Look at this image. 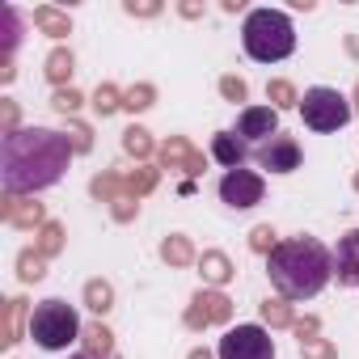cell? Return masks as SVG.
<instances>
[{"label": "cell", "mask_w": 359, "mask_h": 359, "mask_svg": "<svg viewBox=\"0 0 359 359\" xmlns=\"http://www.w3.org/2000/svg\"><path fill=\"white\" fill-rule=\"evenodd\" d=\"M68 170V144L55 131H13L5 135V190L21 195V190H42L59 182V174Z\"/></svg>", "instance_id": "6da1fadb"}, {"label": "cell", "mask_w": 359, "mask_h": 359, "mask_svg": "<svg viewBox=\"0 0 359 359\" xmlns=\"http://www.w3.org/2000/svg\"><path fill=\"white\" fill-rule=\"evenodd\" d=\"M267 275L275 283V292L287 300H313L334 275V254L317 241V237H292L271 250Z\"/></svg>", "instance_id": "7a4b0ae2"}, {"label": "cell", "mask_w": 359, "mask_h": 359, "mask_svg": "<svg viewBox=\"0 0 359 359\" xmlns=\"http://www.w3.org/2000/svg\"><path fill=\"white\" fill-rule=\"evenodd\" d=\"M241 42H245V55L258 64H279L296 51V30H292V17L279 13V9H254L241 26Z\"/></svg>", "instance_id": "3957f363"}, {"label": "cell", "mask_w": 359, "mask_h": 359, "mask_svg": "<svg viewBox=\"0 0 359 359\" xmlns=\"http://www.w3.org/2000/svg\"><path fill=\"white\" fill-rule=\"evenodd\" d=\"M77 334H81V321L68 300H42L30 313V338L42 351H68L77 343Z\"/></svg>", "instance_id": "277c9868"}, {"label": "cell", "mask_w": 359, "mask_h": 359, "mask_svg": "<svg viewBox=\"0 0 359 359\" xmlns=\"http://www.w3.org/2000/svg\"><path fill=\"white\" fill-rule=\"evenodd\" d=\"M300 114H304V127H313V131H338L351 118V102L338 89L317 85V89H308L300 98Z\"/></svg>", "instance_id": "5b68a950"}, {"label": "cell", "mask_w": 359, "mask_h": 359, "mask_svg": "<svg viewBox=\"0 0 359 359\" xmlns=\"http://www.w3.org/2000/svg\"><path fill=\"white\" fill-rule=\"evenodd\" d=\"M220 359H275V343L262 325H237L220 338Z\"/></svg>", "instance_id": "8992f818"}, {"label": "cell", "mask_w": 359, "mask_h": 359, "mask_svg": "<svg viewBox=\"0 0 359 359\" xmlns=\"http://www.w3.org/2000/svg\"><path fill=\"white\" fill-rule=\"evenodd\" d=\"M220 199L228 207H254V203H262V178L250 174V170H228L220 178Z\"/></svg>", "instance_id": "52a82bcc"}, {"label": "cell", "mask_w": 359, "mask_h": 359, "mask_svg": "<svg viewBox=\"0 0 359 359\" xmlns=\"http://www.w3.org/2000/svg\"><path fill=\"white\" fill-rule=\"evenodd\" d=\"M258 165L271 174H292V170H300V144L292 135H275L258 148Z\"/></svg>", "instance_id": "ba28073f"}, {"label": "cell", "mask_w": 359, "mask_h": 359, "mask_svg": "<svg viewBox=\"0 0 359 359\" xmlns=\"http://www.w3.org/2000/svg\"><path fill=\"white\" fill-rule=\"evenodd\" d=\"M237 135L241 139H275L279 135V110H271V106H250V110H241V118H237Z\"/></svg>", "instance_id": "9c48e42d"}, {"label": "cell", "mask_w": 359, "mask_h": 359, "mask_svg": "<svg viewBox=\"0 0 359 359\" xmlns=\"http://www.w3.org/2000/svg\"><path fill=\"white\" fill-rule=\"evenodd\" d=\"M334 275L347 287H359V232H347L334 250Z\"/></svg>", "instance_id": "30bf717a"}, {"label": "cell", "mask_w": 359, "mask_h": 359, "mask_svg": "<svg viewBox=\"0 0 359 359\" xmlns=\"http://www.w3.org/2000/svg\"><path fill=\"white\" fill-rule=\"evenodd\" d=\"M211 152L220 165H228V170H241V157H245V139H237L232 131H220L211 139Z\"/></svg>", "instance_id": "8fae6325"}, {"label": "cell", "mask_w": 359, "mask_h": 359, "mask_svg": "<svg viewBox=\"0 0 359 359\" xmlns=\"http://www.w3.org/2000/svg\"><path fill=\"white\" fill-rule=\"evenodd\" d=\"M34 21H38V26H42L46 34H55V38H59V34H68V17H59L55 9H38V13H34Z\"/></svg>", "instance_id": "7c38bea8"}, {"label": "cell", "mask_w": 359, "mask_h": 359, "mask_svg": "<svg viewBox=\"0 0 359 359\" xmlns=\"http://www.w3.org/2000/svg\"><path fill=\"white\" fill-rule=\"evenodd\" d=\"M46 77H51V81H68L72 77V55L68 51H55L51 59H46Z\"/></svg>", "instance_id": "4fadbf2b"}, {"label": "cell", "mask_w": 359, "mask_h": 359, "mask_svg": "<svg viewBox=\"0 0 359 359\" xmlns=\"http://www.w3.org/2000/svg\"><path fill=\"white\" fill-rule=\"evenodd\" d=\"M89 308L93 313H106L110 308V287L106 283H89Z\"/></svg>", "instance_id": "5bb4252c"}, {"label": "cell", "mask_w": 359, "mask_h": 359, "mask_svg": "<svg viewBox=\"0 0 359 359\" xmlns=\"http://www.w3.org/2000/svg\"><path fill=\"white\" fill-rule=\"evenodd\" d=\"M161 254L170 258V262H186V258H190V245L182 241V237H170V241L161 245Z\"/></svg>", "instance_id": "9a60e30c"}, {"label": "cell", "mask_w": 359, "mask_h": 359, "mask_svg": "<svg viewBox=\"0 0 359 359\" xmlns=\"http://www.w3.org/2000/svg\"><path fill=\"white\" fill-rule=\"evenodd\" d=\"M271 98H275L279 106H300V98L292 93V85H287V81H275V85H271Z\"/></svg>", "instance_id": "2e32d148"}, {"label": "cell", "mask_w": 359, "mask_h": 359, "mask_svg": "<svg viewBox=\"0 0 359 359\" xmlns=\"http://www.w3.org/2000/svg\"><path fill=\"white\" fill-rule=\"evenodd\" d=\"M207 275H211L215 283H224V279H228V262H224L220 254H211V258H207Z\"/></svg>", "instance_id": "e0dca14e"}, {"label": "cell", "mask_w": 359, "mask_h": 359, "mask_svg": "<svg viewBox=\"0 0 359 359\" xmlns=\"http://www.w3.org/2000/svg\"><path fill=\"white\" fill-rule=\"evenodd\" d=\"M89 347H93V351H110V334H106L102 325H93V330H89Z\"/></svg>", "instance_id": "ac0fdd59"}, {"label": "cell", "mask_w": 359, "mask_h": 359, "mask_svg": "<svg viewBox=\"0 0 359 359\" xmlns=\"http://www.w3.org/2000/svg\"><path fill=\"white\" fill-rule=\"evenodd\" d=\"M93 106H98L102 114H110V110L118 106V102H114V89H110V85H102V89H98V102H93Z\"/></svg>", "instance_id": "d6986e66"}, {"label": "cell", "mask_w": 359, "mask_h": 359, "mask_svg": "<svg viewBox=\"0 0 359 359\" xmlns=\"http://www.w3.org/2000/svg\"><path fill=\"white\" fill-rule=\"evenodd\" d=\"M148 98H152V89H131V93H127V106H131V110H144V106H148Z\"/></svg>", "instance_id": "ffe728a7"}, {"label": "cell", "mask_w": 359, "mask_h": 359, "mask_svg": "<svg viewBox=\"0 0 359 359\" xmlns=\"http://www.w3.org/2000/svg\"><path fill=\"white\" fill-rule=\"evenodd\" d=\"M220 89L228 93V98H237V102L245 98V81H232V77H224V81H220Z\"/></svg>", "instance_id": "44dd1931"}, {"label": "cell", "mask_w": 359, "mask_h": 359, "mask_svg": "<svg viewBox=\"0 0 359 359\" xmlns=\"http://www.w3.org/2000/svg\"><path fill=\"white\" fill-rule=\"evenodd\" d=\"M81 106V98L72 89H64V93H55V110H77Z\"/></svg>", "instance_id": "7402d4cb"}, {"label": "cell", "mask_w": 359, "mask_h": 359, "mask_svg": "<svg viewBox=\"0 0 359 359\" xmlns=\"http://www.w3.org/2000/svg\"><path fill=\"white\" fill-rule=\"evenodd\" d=\"M127 148H131V152H148V135L131 127V131H127Z\"/></svg>", "instance_id": "603a6c76"}, {"label": "cell", "mask_w": 359, "mask_h": 359, "mask_svg": "<svg viewBox=\"0 0 359 359\" xmlns=\"http://www.w3.org/2000/svg\"><path fill=\"white\" fill-rule=\"evenodd\" d=\"M21 267H26V271H21V279H38V275H42V267H38V258H30V254L21 258Z\"/></svg>", "instance_id": "cb8c5ba5"}, {"label": "cell", "mask_w": 359, "mask_h": 359, "mask_svg": "<svg viewBox=\"0 0 359 359\" xmlns=\"http://www.w3.org/2000/svg\"><path fill=\"white\" fill-rule=\"evenodd\" d=\"M262 313H267V321H287V308L283 304H271V300L262 304Z\"/></svg>", "instance_id": "d4e9b609"}, {"label": "cell", "mask_w": 359, "mask_h": 359, "mask_svg": "<svg viewBox=\"0 0 359 359\" xmlns=\"http://www.w3.org/2000/svg\"><path fill=\"white\" fill-rule=\"evenodd\" d=\"M271 237H275L271 228H254V245H258V250H267V245H271Z\"/></svg>", "instance_id": "484cf974"}, {"label": "cell", "mask_w": 359, "mask_h": 359, "mask_svg": "<svg viewBox=\"0 0 359 359\" xmlns=\"http://www.w3.org/2000/svg\"><path fill=\"white\" fill-rule=\"evenodd\" d=\"M77 359H98V355H77Z\"/></svg>", "instance_id": "4316f807"}, {"label": "cell", "mask_w": 359, "mask_h": 359, "mask_svg": "<svg viewBox=\"0 0 359 359\" xmlns=\"http://www.w3.org/2000/svg\"><path fill=\"white\" fill-rule=\"evenodd\" d=\"M355 186H359V178H355Z\"/></svg>", "instance_id": "83f0119b"}]
</instances>
